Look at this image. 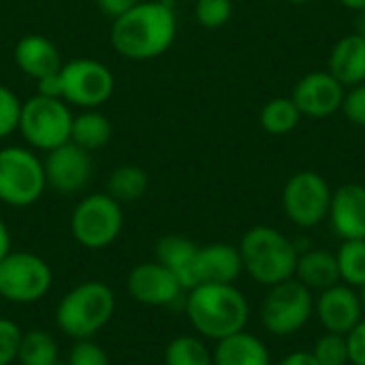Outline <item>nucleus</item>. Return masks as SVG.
I'll list each match as a JSON object with an SVG mask.
<instances>
[{
  "label": "nucleus",
  "instance_id": "f257e3e1",
  "mask_svg": "<svg viewBox=\"0 0 365 365\" xmlns=\"http://www.w3.org/2000/svg\"><path fill=\"white\" fill-rule=\"evenodd\" d=\"M178 38V15L169 0H139L111 21L113 51L133 62H148L167 53Z\"/></svg>",
  "mask_w": 365,
  "mask_h": 365
},
{
  "label": "nucleus",
  "instance_id": "f03ea898",
  "mask_svg": "<svg viewBox=\"0 0 365 365\" xmlns=\"http://www.w3.org/2000/svg\"><path fill=\"white\" fill-rule=\"evenodd\" d=\"M186 317L205 340H222L248 327L250 306L235 284H197L186 297Z\"/></svg>",
  "mask_w": 365,
  "mask_h": 365
},
{
  "label": "nucleus",
  "instance_id": "7ed1b4c3",
  "mask_svg": "<svg viewBox=\"0 0 365 365\" xmlns=\"http://www.w3.org/2000/svg\"><path fill=\"white\" fill-rule=\"evenodd\" d=\"M240 255L244 272L263 287H274L295 278L299 259L297 244L276 227L257 225L240 240Z\"/></svg>",
  "mask_w": 365,
  "mask_h": 365
},
{
  "label": "nucleus",
  "instance_id": "20e7f679",
  "mask_svg": "<svg viewBox=\"0 0 365 365\" xmlns=\"http://www.w3.org/2000/svg\"><path fill=\"white\" fill-rule=\"evenodd\" d=\"M115 312V295L109 284L88 280L73 287L56 308L58 329L73 340H92L109 325Z\"/></svg>",
  "mask_w": 365,
  "mask_h": 365
},
{
  "label": "nucleus",
  "instance_id": "39448f33",
  "mask_svg": "<svg viewBox=\"0 0 365 365\" xmlns=\"http://www.w3.org/2000/svg\"><path fill=\"white\" fill-rule=\"evenodd\" d=\"M73 115L71 105L62 98L34 94L28 101H21L17 130L28 148L47 154L71 141Z\"/></svg>",
  "mask_w": 365,
  "mask_h": 365
},
{
  "label": "nucleus",
  "instance_id": "423d86ee",
  "mask_svg": "<svg viewBox=\"0 0 365 365\" xmlns=\"http://www.w3.org/2000/svg\"><path fill=\"white\" fill-rule=\"evenodd\" d=\"M47 188L43 160L32 148H0V201L11 207L34 205Z\"/></svg>",
  "mask_w": 365,
  "mask_h": 365
},
{
  "label": "nucleus",
  "instance_id": "0eeeda50",
  "mask_svg": "<svg viewBox=\"0 0 365 365\" xmlns=\"http://www.w3.org/2000/svg\"><path fill=\"white\" fill-rule=\"evenodd\" d=\"M261 325L276 338H289L302 331L314 317V293L291 278L269 287L261 302Z\"/></svg>",
  "mask_w": 365,
  "mask_h": 365
},
{
  "label": "nucleus",
  "instance_id": "6e6552de",
  "mask_svg": "<svg viewBox=\"0 0 365 365\" xmlns=\"http://www.w3.org/2000/svg\"><path fill=\"white\" fill-rule=\"evenodd\" d=\"M124 229V210L107 192H92L83 197L71 216V233L75 242L88 250H103L111 246Z\"/></svg>",
  "mask_w": 365,
  "mask_h": 365
},
{
  "label": "nucleus",
  "instance_id": "1a4fd4ad",
  "mask_svg": "<svg viewBox=\"0 0 365 365\" xmlns=\"http://www.w3.org/2000/svg\"><path fill=\"white\" fill-rule=\"evenodd\" d=\"M53 284L47 261L34 252H9L0 261V299L11 304H36Z\"/></svg>",
  "mask_w": 365,
  "mask_h": 365
},
{
  "label": "nucleus",
  "instance_id": "9d476101",
  "mask_svg": "<svg viewBox=\"0 0 365 365\" xmlns=\"http://www.w3.org/2000/svg\"><path fill=\"white\" fill-rule=\"evenodd\" d=\"M62 101L79 109H101L115 92L111 68L94 58H75L60 68Z\"/></svg>",
  "mask_w": 365,
  "mask_h": 365
},
{
  "label": "nucleus",
  "instance_id": "9b49d317",
  "mask_svg": "<svg viewBox=\"0 0 365 365\" xmlns=\"http://www.w3.org/2000/svg\"><path fill=\"white\" fill-rule=\"evenodd\" d=\"M334 190L317 171L293 173L282 188V210L299 229H314L329 216Z\"/></svg>",
  "mask_w": 365,
  "mask_h": 365
},
{
  "label": "nucleus",
  "instance_id": "f8f14e48",
  "mask_svg": "<svg viewBox=\"0 0 365 365\" xmlns=\"http://www.w3.org/2000/svg\"><path fill=\"white\" fill-rule=\"evenodd\" d=\"M43 169L47 188L56 190L58 195H77L92 180V152L75 145L73 141H66L60 148L45 154Z\"/></svg>",
  "mask_w": 365,
  "mask_h": 365
},
{
  "label": "nucleus",
  "instance_id": "ddd939ff",
  "mask_svg": "<svg viewBox=\"0 0 365 365\" xmlns=\"http://www.w3.org/2000/svg\"><path fill=\"white\" fill-rule=\"evenodd\" d=\"M344 92L346 88L329 71H314L295 83L291 98L302 118L325 120L342 109Z\"/></svg>",
  "mask_w": 365,
  "mask_h": 365
},
{
  "label": "nucleus",
  "instance_id": "4468645a",
  "mask_svg": "<svg viewBox=\"0 0 365 365\" xmlns=\"http://www.w3.org/2000/svg\"><path fill=\"white\" fill-rule=\"evenodd\" d=\"M126 289H128V295L137 304H143L150 308L173 306L184 293V287L180 284V280L158 261L135 265L128 272Z\"/></svg>",
  "mask_w": 365,
  "mask_h": 365
},
{
  "label": "nucleus",
  "instance_id": "2eb2a0df",
  "mask_svg": "<svg viewBox=\"0 0 365 365\" xmlns=\"http://www.w3.org/2000/svg\"><path fill=\"white\" fill-rule=\"evenodd\" d=\"M314 314L325 331L340 336H346L364 319L357 291L344 282H338L331 289L319 293L314 299Z\"/></svg>",
  "mask_w": 365,
  "mask_h": 365
},
{
  "label": "nucleus",
  "instance_id": "dca6fc26",
  "mask_svg": "<svg viewBox=\"0 0 365 365\" xmlns=\"http://www.w3.org/2000/svg\"><path fill=\"white\" fill-rule=\"evenodd\" d=\"M244 272L237 246L216 242L199 246L195 259V287L197 284H233Z\"/></svg>",
  "mask_w": 365,
  "mask_h": 365
},
{
  "label": "nucleus",
  "instance_id": "f3484780",
  "mask_svg": "<svg viewBox=\"0 0 365 365\" xmlns=\"http://www.w3.org/2000/svg\"><path fill=\"white\" fill-rule=\"evenodd\" d=\"M329 222L338 237L344 240H365V186L344 184L334 190Z\"/></svg>",
  "mask_w": 365,
  "mask_h": 365
},
{
  "label": "nucleus",
  "instance_id": "a211bd4d",
  "mask_svg": "<svg viewBox=\"0 0 365 365\" xmlns=\"http://www.w3.org/2000/svg\"><path fill=\"white\" fill-rule=\"evenodd\" d=\"M13 60L17 68L38 81L47 75H53L62 68V56L51 38L45 34H26L15 43L13 49Z\"/></svg>",
  "mask_w": 365,
  "mask_h": 365
},
{
  "label": "nucleus",
  "instance_id": "6ab92c4d",
  "mask_svg": "<svg viewBox=\"0 0 365 365\" xmlns=\"http://www.w3.org/2000/svg\"><path fill=\"white\" fill-rule=\"evenodd\" d=\"M327 71L344 86L365 81V36L351 32L336 41L327 58Z\"/></svg>",
  "mask_w": 365,
  "mask_h": 365
},
{
  "label": "nucleus",
  "instance_id": "aec40b11",
  "mask_svg": "<svg viewBox=\"0 0 365 365\" xmlns=\"http://www.w3.org/2000/svg\"><path fill=\"white\" fill-rule=\"evenodd\" d=\"M214 365H272V355L267 344L246 329L222 338L212 351Z\"/></svg>",
  "mask_w": 365,
  "mask_h": 365
},
{
  "label": "nucleus",
  "instance_id": "412c9836",
  "mask_svg": "<svg viewBox=\"0 0 365 365\" xmlns=\"http://www.w3.org/2000/svg\"><path fill=\"white\" fill-rule=\"evenodd\" d=\"M197 250L199 246L184 235H165L156 244V261L180 280L184 291H190L195 287Z\"/></svg>",
  "mask_w": 365,
  "mask_h": 365
},
{
  "label": "nucleus",
  "instance_id": "4be33fe9",
  "mask_svg": "<svg viewBox=\"0 0 365 365\" xmlns=\"http://www.w3.org/2000/svg\"><path fill=\"white\" fill-rule=\"evenodd\" d=\"M295 280H299L312 293L331 289L334 284L340 282V269H338L336 255L325 248H312V250L299 252L297 267H295Z\"/></svg>",
  "mask_w": 365,
  "mask_h": 365
},
{
  "label": "nucleus",
  "instance_id": "5701e85b",
  "mask_svg": "<svg viewBox=\"0 0 365 365\" xmlns=\"http://www.w3.org/2000/svg\"><path fill=\"white\" fill-rule=\"evenodd\" d=\"M113 126L101 109H81L73 115L71 141L88 152H96L111 141Z\"/></svg>",
  "mask_w": 365,
  "mask_h": 365
},
{
  "label": "nucleus",
  "instance_id": "b1692460",
  "mask_svg": "<svg viewBox=\"0 0 365 365\" xmlns=\"http://www.w3.org/2000/svg\"><path fill=\"white\" fill-rule=\"evenodd\" d=\"M150 186V178L145 169L137 165H122L115 167L107 180V195H111L120 203H133L139 201Z\"/></svg>",
  "mask_w": 365,
  "mask_h": 365
},
{
  "label": "nucleus",
  "instance_id": "393cba45",
  "mask_svg": "<svg viewBox=\"0 0 365 365\" xmlns=\"http://www.w3.org/2000/svg\"><path fill=\"white\" fill-rule=\"evenodd\" d=\"M259 122L265 133L274 137H282V135L293 133L299 126L302 113L291 96H276L265 103V107L261 109Z\"/></svg>",
  "mask_w": 365,
  "mask_h": 365
},
{
  "label": "nucleus",
  "instance_id": "a878e982",
  "mask_svg": "<svg viewBox=\"0 0 365 365\" xmlns=\"http://www.w3.org/2000/svg\"><path fill=\"white\" fill-rule=\"evenodd\" d=\"M17 361L21 365L58 364V342L45 329H30L21 334Z\"/></svg>",
  "mask_w": 365,
  "mask_h": 365
},
{
  "label": "nucleus",
  "instance_id": "bb28decb",
  "mask_svg": "<svg viewBox=\"0 0 365 365\" xmlns=\"http://www.w3.org/2000/svg\"><path fill=\"white\" fill-rule=\"evenodd\" d=\"M165 365H214L212 351L197 336H178L173 338L163 355Z\"/></svg>",
  "mask_w": 365,
  "mask_h": 365
},
{
  "label": "nucleus",
  "instance_id": "cd10ccee",
  "mask_svg": "<svg viewBox=\"0 0 365 365\" xmlns=\"http://www.w3.org/2000/svg\"><path fill=\"white\" fill-rule=\"evenodd\" d=\"M340 280L353 289L365 284V240H344L336 252Z\"/></svg>",
  "mask_w": 365,
  "mask_h": 365
},
{
  "label": "nucleus",
  "instance_id": "c85d7f7f",
  "mask_svg": "<svg viewBox=\"0 0 365 365\" xmlns=\"http://www.w3.org/2000/svg\"><path fill=\"white\" fill-rule=\"evenodd\" d=\"M319 365H349V346L346 336L340 334H325L317 340L314 349L310 351Z\"/></svg>",
  "mask_w": 365,
  "mask_h": 365
},
{
  "label": "nucleus",
  "instance_id": "c756f323",
  "mask_svg": "<svg viewBox=\"0 0 365 365\" xmlns=\"http://www.w3.org/2000/svg\"><path fill=\"white\" fill-rule=\"evenodd\" d=\"M233 15V0H197L195 19L207 30H216L229 24Z\"/></svg>",
  "mask_w": 365,
  "mask_h": 365
},
{
  "label": "nucleus",
  "instance_id": "7c9ffc66",
  "mask_svg": "<svg viewBox=\"0 0 365 365\" xmlns=\"http://www.w3.org/2000/svg\"><path fill=\"white\" fill-rule=\"evenodd\" d=\"M21 101L19 96L4 83H0V141L11 137L19 126Z\"/></svg>",
  "mask_w": 365,
  "mask_h": 365
},
{
  "label": "nucleus",
  "instance_id": "2f4dec72",
  "mask_svg": "<svg viewBox=\"0 0 365 365\" xmlns=\"http://www.w3.org/2000/svg\"><path fill=\"white\" fill-rule=\"evenodd\" d=\"M21 329L11 319H0V365H11L17 361Z\"/></svg>",
  "mask_w": 365,
  "mask_h": 365
},
{
  "label": "nucleus",
  "instance_id": "473e14b6",
  "mask_svg": "<svg viewBox=\"0 0 365 365\" xmlns=\"http://www.w3.org/2000/svg\"><path fill=\"white\" fill-rule=\"evenodd\" d=\"M66 365H111L109 355L94 340H75V346L68 353Z\"/></svg>",
  "mask_w": 365,
  "mask_h": 365
},
{
  "label": "nucleus",
  "instance_id": "72a5a7b5",
  "mask_svg": "<svg viewBox=\"0 0 365 365\" xmlns=\"http://www.w3.org/2000/svg\"><path fill=\"white\" fill-rule=\"evenodd\" d=\"M340 111L344 113V118L351 124L365 128V81L364 83H357V86L346 88Z\"/></svg>",
  "mask_w": 365,
  "mask_h": 365
},
{
  "label": "nucleus",
  "instance_id": "f704fd0d",
  "mask_svg": "<svg viewBox=\"0 0 365 365\" xmlns=\"http://www.w3.org/2000/svg\"><path fill=\"white\" fill-rule=\"evenodd\" d=\"M349 364L365 365V317L346 334Z\"/></svg>",
  "mask_w": 365,
  "mask_h": 365
},
{
  "label": "nucleus",
  "instance_id": "c9c22d12",
  "mask_svg": "<svg viewBox=\"0 0 365 365\" xmlns=\"http://www.w3.org/2000/svg\"><path fill=\"white\" fill-rule=\"evenodd\" d=\"M137 2L139 0H96V6L103 15H107L113 21L120 15H124L126 11H130Z\"/></svg>",
  "mask_w": 365,
  "mask_h": 365
},
{
  "label": "nucleus",
  "instance_id": "e433bc0d",
  "mask_svg": "<svg viewBox=\"0 0 365 365\" xmlns=\"http://www.w3.org/2000/svg\"><path fill=\"white\" fill-rule=\"evenodd\" d=\"M36 94L51 96V98H62V86H60V71L53 75H47L36 81Z\"/></svg>",
  "mask_w": 365,
  "mask_h": 365
},
{
  "label": "nucleus",
  "instance_id": "4c0bfd02",
  "mask_svg": "<svg viewBox=\"0 0 365 365\" xmlns=\"http://www.w3.org/2000/svg\"><path fill=\"white\" fill-rule=\"evenodd\" d=\"M276 365H319L310 351H295L287 357H282Z\"/></svg>",
  "mask_w": 365,
  "mask_h": 365
},
{
  "label": "nucleus",
  "instance_id": "58836bf2",
  "mask_svg": "<svg viewBox=\"0 0 365 365\" xmlns=\"http://www.w3.org/2000/svg\"><path fill=\"white\" fill-rule=\"evenodd\" d=\"M11 252V233H9V227L6 222L0 218V261Z\"/></svg>",
  "mask_w": 365,
  "mask_h": 365
},
{
  "label": "nucleus",
  "instance_id": "ea45409f",
  "mask_svg": "<svg viewBox=\"0 0 365 365\" xmlns=\"http://www.w3.org/2000/svg\"><path fill=\"white\" fill-rule=\"evenodd\" d=\"M340 4H342L344 9L353 11V13H361V11H365V0H340Z\"/></svg>",
  "mask_w": 365,
  "mask_h": 365
},
{
  "label": "nucleus",
  "instance_id": "a19ab883",
  "mask_svg": "<svg viewBox=\"0 0 365 365\" xmlns=\"http://www.w3.org/2000/svg\"><path fill=\"white\" fill-rule=\"evenodd\" d=\"M355 32L365 36V11L357 13V21H355Z\"/></svg>",
  "mask_w": 365,
  "mask_h": 365
},
{
  "label": "nucleus",
  "instance_id": "79ce46f5",
  "mask_svg": "<svg viewBox=\"0 0 365 365\" xmlns=\"http://www.w3.org/2000/svg\"><path fill=\"white\" fill-rule=\"evenodd\" d=\"M357 295H359V302H361V310H364V317H365V284H361V287H359Z\"/></svg>",
  "mask_w": 365,
  "mask_h": 365
},
{
  "label": "nucleus",
  "instance_id": "37998d69",
  "mask_svg": "<svg viewBox=\"0 0 365 365\" xmlns=\"http://www.w3.org/2000/svg\"><path fill=\"white\" fill-rule=\"evenodd\" d=\"M291 4H297V6H304V4H310V2H314V0H289Z\"/></svg>",
  "mask_w": 365,
  "mask_h": 365
},
{
  "label": "nucleus",
  "instance_id": "c03bdc74",
  "mask_svg": "<svg viewBox=\"0 0 365 365\" xmlns=\"http://www.w3.org/2000/svg\"><path fill=\"white\" fill-rule=\"evenodd\" d=\"M53 365H62V364H60V361H58V364H53Z\"/></svg>",
  "mask_w": 365,
  "mask_h": 365
}]
</instances>
